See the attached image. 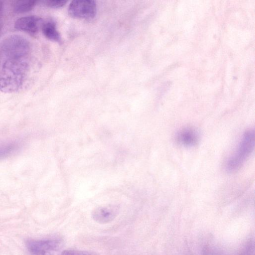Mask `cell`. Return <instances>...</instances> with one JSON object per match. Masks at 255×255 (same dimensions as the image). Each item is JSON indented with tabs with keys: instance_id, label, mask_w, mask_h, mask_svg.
<instances>
[{
	"instance_id": "cell-8",
	"label": "cell",
	"mask_w": 255,
	"mask_h": 255,
	"mask_svg": "<svg viewBox=\"0 0 255 255\" xmlns=\"http://www.w3.org/2000/svg\"><path fill=\"white\" fill-rule=\"evenodd\" d=\"M42 31L44 35L52 41L60 42V35L56 28L55 22L51 20L46 21L42 25Z\"/></svg>"
},
{
	"instance_id": "cell-4",
	"label": "cell",
	"mask_w": 255,
	"mask_h": 255,
	"mask_svg": "<svg viewBox=\"0 0 255 255\" xmlns=\"http://www.w3.org/2000/svg\"><path fill=\"white\" fill-rule=\"evenodd\" d=\"M96 10V2L92 0H73L68 8L69 15L76 18H93Z\"/></svg>"
},
{
	"instance_id": "cell-12",
	"label": "cell",
	"mask_w": 255,
	"mask_h": 255,
	"mask_svg": "<svg viewBox=\"0 0 255 255\" xmlns=\"http://www.w3.org/2000/svg\"><path fill=\"white\" fill-rule=\"evenodd\" d=\"M67 1L63 0H46L44 1L45 5L51 8H59L62 7Z\"/></svg>"
},
{
	"instance_id": "cell-2",
	"label": "cell",
	"mask_w": 255,
	"mask_h": 255,
	"mask_svg": "<svg viewBox=\"0 0 255 255\" xmlns=\"http://www.w3.org/2000/svg\"><path fill=\"white\" fill-rule=\"evenodd\" d=\"M254 144V131L249 130L244 133L235 152L228 159L227 170L233 172L238 169L252 152Z\"/></svg>"
},
{
	"instance_id": "cell-13",
	"label": "cell",
	"mask_w": 255,
	"mask_h": 255,
	"mask_svg": "<svg viewBox=\"0 0 255 255\" xmlns=\"http://www.w3.org/2000/svg\"><path fill=\"white\" fill-rule=\"evenodd\" d=\"M0 30H1V25H0Z\"/></svg>"
},
{
	"instance_id": "cell-9",
	"label": "cell",
	"mask_w": 255,
	"mask_h": 255,
	"mask_svg": "<svg viewBox=\"0 0 255 255\" xmlns=\"http://www.w3.org/2000/svg\"><path fill=\"white\" fill-rule=\"evenodd\" d=\"M37 1L34 0H18L13 4V11L16 13H23L31 10Z\"/></svg>"
},
{
	"instance_id": "cell-14",
	"label": "cell",
	"mask_w": 255,
	"mask_h": 255,
	"mask_svg": "<svg viewBox=\"0 0 255 255\" xmlns=\"http://www.w3.org/2000/svg\"><path fill=\"white\" fill-rule=\"evenodd\" d=\"M0 8H1V5H0Z\"/></svg>"
},
{
	"instance_id": "cell-11",
	"label": "cell",
	"mask_w": 255,
	"mask_h": 255,
	"mask_svg": "<svg viewBox=\"0 0 255 255\" xmlns=\"http://www.w3.org/2000/svg\"><path fill=\"white\" fill-rule=\"evenodd\" d=\"M60 255H98L96 253L87 251L68 249L62 252Z\"/></svg>"
},
{
	"instance_id": "cell-3",
	"label": "cell",
	"mask_w": 255,
	"mask_h": 255,
	"mask_svg": "<svg viewBox=\"0 0 255 255\" xmlns=\"http://www.w3.org/2000/svg\"><path fill=\"white\" fill-rule=\"evenodd\" d=\"M62 244L59 239H32L27 241L26 247L29 255H54Z\"/></svg>"
},
{
	"instance_id": "cell-10",
	"label": "cell",
	"mask_w": 255,
	"mask_h": 255,
	"mask_svg": "<svg viewBox=\"0 0 255 255\" xmlns=\"http://www.w3.org/2000/svg\"><path fill=\"white\" fill-rule=\"evenodd\" d=\"M19 144L17 142H11L0 145V158L8 156L18 149Z\"/></svg>"
},
{
	"instance_id": "cell-7",
	"label": "cell",
	"mask_w": 255,
	"mask_h": 255,
	"mask_svg": "<svg viewBox=\"0 0 255 255\" xmlns=\"http://www.w3.org/2000/svg\"><path fill=\"white\" fill-rule=\"evenodd\" d=\"M199 136L197 132L190 128H184L177 134V141L182 145L191 147L195 145L198 141Z\"/></svg>"
},
{
	"instance_id": "cell-5",
	"label": "cell",
	"mask_w": 255,
	"mask_h": 255,
	"mask_svg": "<svg viewBox=\"0 0 255 255\" xmlns=\"http://www.w3.org/2000/svg\"><path fill=\"white\" fill-rule=\"evenodd\" d=\"M120 208L117 205L108 204L100 206L92 211V217L99 224H107L112 221L119 214Z\"/></svg>"
},
{
	"instance_id": "cell-6",
	"label": "cell",
	"mask_w": 255,
	"mask_h": 255,
	"mask_svg": "<svg viewBox=\"0 0 255 255\" xmlns=\"http://www.w3.org/2000/svg\"><path fill=\"white\" fill-rule=\"evenodd\" d=\"M41 21L39 17L31 15L20 17L14 23L15 29L35 35L38 31L39 24Z\"/></svg>"
},
{
	"instance_id": "cell-1",
	"label": "cell",
	"mask_w": 255,
	"mask_h": 255,
	"mask_svg": "<svg viewBox=\"0 0 255 255\" xmlns=\"http://www.w3.org/2000/svg\"><path fill=\"white\" fill-rule=\"evenodd\" d=\"M31 61V47L27 39L15 34L4 38L0 43V91L12 93L21 88Z\"/></svg>"
}]
</instances>
